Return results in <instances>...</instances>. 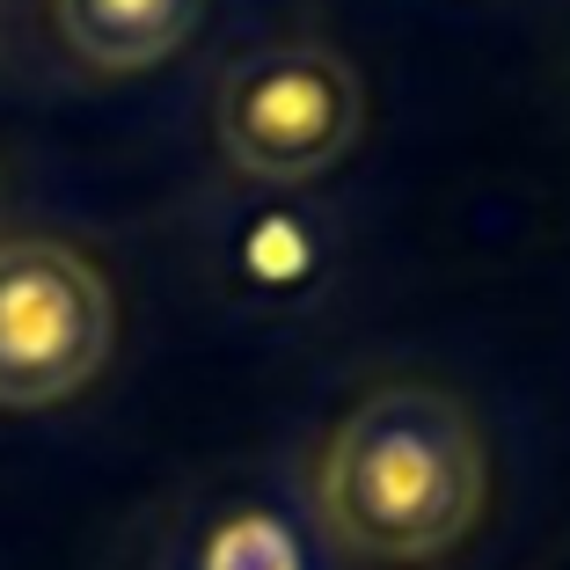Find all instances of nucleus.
<instances>
[{
    "label": "nucleus",
    "instance_id": "2",
    "mask_svg": "<svg viewBox=\"0 0 570 570\" xmlns=\"http://www.w3.org/2000/svg\"><path fill=\"white\" fill-rule=\"evenodd\" d=\"M358 73L330 45H264L227 67L213 102L219 147L256 184H307L358 139Z\"/></svg>",
    "mask_w": 570,
    "mask_h": 570
},
{
    "label": "nucleus",
    "instance_id": "3",
    "mask_svg": "<svg viewBox=\"0 0 570 570\" xmlns=\"http://www.w3.org/2000/svg\"><path fill=\"white\" fill-rule=\"evenodd\" d=\"M118 307L67 242H0V410L67 403L110 366Z\"/></svg>",
    "mask_w": 570,
    "mask_h": 570
},
{
    "label": "nucleus",
    "instance_id": "4",
    "mask_svg": "<svg viewBox=\"0 0 570 570\" xmlns=\"http://www.w3.org/2000/svg\"><path fill=\"white\" fill-rule=\"evenodd\" d=\"M59 37L96 73H147L198 37L205 0H51Z\"/></svg>",
    "mask_w": 570,
    "mask_h": 570
},
{
    "label": "nucleus",
    "instance_id": "5",
    "mask_svg": "<svg viewBox=\"0 0 570 570\" xmlns=\"http://www.w3.org/2000/svg\"><path fill=\"white\" fill-rule=\"evenodd\" d=\"M213 570H293V541H285L271 520H256V512H249V520L219 527Z\"/></svg>",
    "mask_w": 570,
    "mask_h": 570
},
{
    "label": "nucleus",
    "instance_id": "1",
    "mask_svg": "<svg viewBox=\"0 0 570 570\" xmlns=\"http://www.w3.org/2000/svg\"><path fill=\"white\" fill-rule=\"evenodd\" d=\"M490 498V461L469 403L446 387L395 381L330 432L315 512L336 549L366 563H432L469 541Z\"/></svg>",
    "mask_w": 570,
    "mask_h": 570
}]
</instances>
